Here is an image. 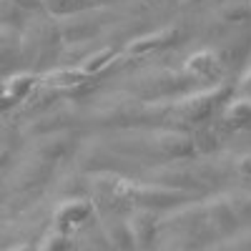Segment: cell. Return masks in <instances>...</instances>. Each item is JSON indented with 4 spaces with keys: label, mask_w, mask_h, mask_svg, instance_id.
<instances>
[{
    "label": "cell",
    "mask_w": 251,
    "mask_h": 251,
    "mask_svg": "<svg viewBox=\"0 0 251 251\" xmlns=\"http://www.w3.org/2000/svg\"><path fill=\"white\" fill-rule=\"evenodd\" d=\"M118 151H128L133 156H161V158H183L194 151V138L171 128L136 131L116 143Z\"/></svg>",
    "instance_id": "1"
},
{
    "label": "cell",
    "mask_w": 251,
    "mask_h": 251,
    "mask_svg": "<svg viewBox=\"0 0 251 251\" xmlns=\"http://www.w3.org/2000/svg\"><path fill=\"white\" fill-rule=\"evenodd\" d=\"M219 71H221V60H219V55L211 53V50H199L196 55L188 58V73L196 75V78H201V80L216 78Z\"/></svg>",
    "instance_id": "2"
},
{
    "label": "cell",
    "mask_w": 251,
    "mask_h": 251,
    "mask_svg": "<svg viewBox=\"0 0 251 251\" xmlns=\"http://www.w3.org/2000/svg\"><path fill=\"white\" fill-rule=\"evenodd\" d=\"M224 121L234 128H244L251 126V98L239 96V98H228L224 106Z\"/></svg>",
    "instance_id": "3"
},
{
    "label": "cell",
    "mask_w": 251,
    "mask_h": 251,
    "mask_svg": "<svg viewBox=\"0 0 251 251\" xmlns=\"http://www.w3.org/2000/svg\"><path fill=\"white\" fill-rule=\"evenodd\" d=\"M5 86H8V96L13 100V106L15 103H23L25 98H30L33 88L38 86V75L35 73H13L10 78H5Z\"/></svg>",
    "instance_id": "4"
},
{
    "label": "cell",
    "mask_w": 251,
    "mask_h": 251,
    "mask_svg": "<svg viewBox=\"0 0 251 251\" xmlns=\"http://www.w3.org/2000/svg\"><path fill=\"white\" fill-rule=\"evenodd\" d=\"M40 5H46V10L58 18H71L91 8V0H40Z\"/></svg>",
    "instance_id": "5"
},
{
    "label": "cell",
    "mask_w": 251,
    "mask_h": 251,
    "mask_svg": "<svg viewBox=\"0 0 251 251\" xmlns=\"http://www.w3.org/2000/svg\"><path fill=\"white\" fill-rule=\"evenodd\" d=\"M174 35H176V30L166 28V30H158V33H153V35L138 38V43L133 46V50H149V48H161V46H169Z\"/></svg>",
    "instance_id": "6"
},
{
    "label": "cell",
    "mask_w": 251,
    "mask_h": 251,
    "mask_svg": "<svg viewBox=\"0 0 251 251\" xmlns=\"http://www.w3.org/2000/svg\"><path fill=\"white\" fill-rule=\"evenodd\" d=\"M13 106V100L8 96V86H5V78H0V111L3 108H10Z\"/></svg>",
    "instance_id": "7"
},
{
    "label": "cell",
    "mask_w": 251,
    "mask_h": 251,
    "mask_svg": "<svg viewBox=\"0 0 251 251\" xmlns=\"http://www.w3.org/2000/svg\"><path fill=\"white\" fill-rule=\"evenodd\" d=\"M13 5H18V8H23L25 13L28 10H38L40 8V0H10Z\"/></svg>",
    "instance_id": "8"
},
{
    "label": "cell",
    "mask_w": 251,
    "mask_h": 251,
    "mask_svg": "<svg viewBox=\"0 0 251 251\" xmlns=\"http://www.w3.org/2000/svg\"><path fill=\"white\" fill-rule=\"evenodd\" d=\"M241 96H249L251 98V68L246 71V75H244V80H241Z\"/></svg>",
    "instance_id": "9"
},
{
    "label": "cell",
    "mask_w": 251,
    "mask_h": 251,
    "mask_svg": "<svg viewBox=\"0 0 251 251\" xmlns=\"http://www.w3.org/2000/svg\"><path fill=\"white\" fill-rule=\"evenodd\" d=\"M0 158H3V151H0Z\"/></svg>",
    "instance_id": "10"
}]
</instances>
